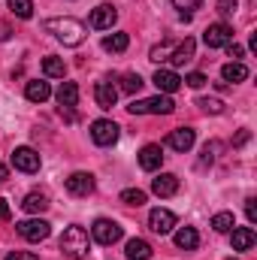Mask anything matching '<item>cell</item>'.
Returning <instances> with one entry per match:
<instances>
[{"label":"cell","mask_w":257,"mask_h":260,"mask_svg":"<svg viewBox=\"0 0 257 260\" xmlns=\"http://www.w3.org/2000/svg\"><path fill=\"white\" fill-rule=\"evenodd\" d=\"M94 100H97V106H100V109H112V106H115V100H118V88H115L109 79H103V82H97V85H94Z\"/></svg>","instance_id":"obj_14"},{"label":"cell","mask_w":257,"mask_h":260,"mask_svg":"<svg viewBox=\"0 0 257 260\" xmlns=\"http://www.w3.org/2000/svg\"><path fill=\"white\" fill-rule=\"evenodd\" d=\"M148 227H151V233L167 236V233L176 227V215H173L170 209H151V212H148Z\"/></svg>","instance_id":"obj_10"},{"label":"cell","mask_w":257,"mask_h":260,"mask_svg":"<svg viewBox=\"0 0 257 260\" xmlns=\"http://www.w3.org/2000/svg\"><path fill=\"white\" fill-rule=\"evenodd\" d=\"M230 260H236V257H230Z\"/></svg>","instance_id":"obj_42"},{"label":"cell","mask_w":257,"mask_h":260,"mask_svg":"<svg viewBox=\"0 0 257 260\" xmlns=\"http://www.w3.org/2000/svg\"><path fill=\"white\" fill-rule=\"evenodd\" d=\"M46 30L58 40V43H64V46H82L85 43V37H88V27L79 21V18H49L46 21Z\"/></svg>","instance_id":"obj_1"},{"label":"cell","mask_w":257,"mask_h":260,"mask_svg":"<svg viewBox=\"0 0 257 260\" xmlns=\"http://www.w3.org/2000/svg\"><path fill=\"white\" fill-rule=\"evenodd\" d=\"M173 6L182 12V18H191L194 9H200V6H203V0H173Z\"/></svg>","instance_id":"obj_30"},{"label":"cell","mask_w":257,"mask_h":260,"mask_svg":"<svg viewBox=\"0 0 257 260\" xmlns=\"http://www.w3.org/2000/svg\"><path fill=\"white\" fill-rule=\"evenodd\" d=\"M124 254L127 260H151V245L145 239H130L124 245Z\"/></svg>","instance_id":"obj_21"},{"label":"cell","mask_w":257,"mask_h":260,"mask_svg":"<svg viewBox=\"0 0 257 260\" xmlns=\"http://www.w3.org/2000/svg\"><path fill=\"white\" fill-rule=\"evenodd\" d=\"M194 139H197V133H194L191 127H176L170 136H167V145L173 148V151H191L194 148Z\"/></svg>","instance_id":"obj_12"},{"label":"cell","mask_w":257,"mask_h":260,"mask_svg":"<svg viewBox=\"0 0 257 260\" xmlns=\"http://www.w3.org/2000/svg\"><path fill=\"white\" fill-rule=\"evenodd\" d=\"M133 115H170L176 109V103L170 100V94H157V97H145V100H133L127 106Z\"/></svg>","instance_id":"obj_3"},{"label":"cell","mask_w":257,"mask_h":260,"mask_svg":"<svg viewBox=\"0 0 257 260\" xmlns=\"http://www.w3.org/2000/svg\"><path fill=\"white\" fill-rule=\"evenodd\" d=\"M9 34H12V30H9V24H3V21H0V43H3V40H9Z\"/></svg>","instance_id":"obj_40"},{"label":"cell","mask_w":257,"mask_h":260,"mask_svg":"<svg viewBox=\"0 0 257 260\" xmlns=\"http://www.w3.org/2000/svg\"><path fill=\"white\" fill-rule=\"evenodd\" d=\"M43 73H46V79H64L67 64L61 58H46V61H43Z\"/></svg>","instance_id":"obj_25"},{"label":"cell","mask_w":257,"mask_h":260,"mask_svg":"<svg viewBox=\"0 0 257 260\" xmlns=\"http://www.w3.org/2000/svg\"><path fill=\"white\" fill-rule=\"evenodd\" d=\"M203 43H206L209 49H224L227 43H233V27L224 24V21H215V24H209V27L203 30Z\"/></svg>","instance_id":"obj_7"},{"label":"cell","mask_w":257,"mask_h":260,"mask_svg":"<svg viewBox=\"0 0 257 260\" xmlns=\"http://www.w3.org/2000/svg\"><path fill=\"white\" fill-rule=\"evenodd\" d=\"M227 55H230L233 61H239V58H242V46H236V43H227Z\"/></svg>","instance_id":"obj_37"},{"label":"cell","mask_w":257,"mask_h":260,"mask_svg":"<svg viewBox=\"0 0 257 260\" xmlns=\"http://www.w3.org/2000/svg\"><path fill=\"white\" fill-rule=\"evenodd\" d=\"M160 164H164V148L160 145H145L142 151H139V167L145 170V173H157L160 170Z\"/></svg>","instance_id":"obj_15"},{"label":"cell","mask_w":257,"mask_h":260,"mask_svg":"<svg viewBox=\"0 0 257 260\" xmlns=\"http://www.w3.org/2000/svg\"><path fill=\"white\" fill-rule=\"evenodd\" d=\"M121 227H118V221H112V218H97L94 221V227H91V236L100 242V245H115L118 239H121Z\"/></svg>","instance_id":"obj_5"},{"label":"cell","mask_w":257,"mask_h":260,"mask_svg":"<svg viewBox=\"0 0 257 260\" xmlns=\"http://www.w3.org/2000/svg\"><path fill=\"white\" fill-rule=\"evenodd\" d=\"M118 133H121V127L115 124V121H109V118H97L94 124H91V139L97 142V145H115L118 142Z\"/></svg>","instance_id":"obj_6"},{"label":"cell","mask_w":257,"mask_h":260,"mask_svg":"<svg viewBox=\"0 0 257 260\" xmlns=\"http://www.w3.org/2000/svg\"><path fill=\"white\" fill-rule=\"evenodd\" d=\"M215 6H218L221 15H233V12H236V0H218Z\"/></svg>","instance_id":"obj_34"},{"label":"cell","mask_w":257,"mask_h":260,"mask_svg":"<svg viewBox=\"0 0 257 260\" xmlns=\"http://www.w3.org/2000/svg\"><path fill=\"white\" fill-rule=\"evenodd\" d=\"M6 260H40L37 254H30V251H9Z\"/></svg>","instance_id":"obj_36"},{"label":"cell","mask_w":257,"mask_h":260,"mask_svg":"<svg viewBox=\"0 0 257 260\" xmlns=\"http://www.w3.org/2000/svg\"><path fill=\"white\" fill-rule=\"evenodd\" d=\"M67 194H73V197L94 194V176H91V173H73V176L67 179Z\"/></svg>","instance_id":"obj_11"},{"label":"cell","mask_w":257,"mask_h":260,"mask_svg":"<svg viewBox=\"0 0 257 260\" xmlns=\"http://www.w3.org/2000/svg\"><path fill=\"white\" fill-rule=\"evenodd\" d=\"M40 154L30 148V145H21V148H15L12 151V167L18 170V173H37L40 170Z\"/></svg>","instance_id":"obj_9"},{"label":"cell","mask_w":257,"mask_h":260,"mask_svg":"<svg viewBox=\"0 0 257 260\" xmlns=\"http://www.w3.org/2000/svg\"><path fill=\"white\" fill-rule=\"evenodd\" d=\"M61 251H64L67 257H73V260L88 257V251H91V242H88V230H85V227H79V224L67 227L64 236H61Z\"/></svg>","instance_id":"obj_2"},{"label":"cell","mask_w":257,"mask_h":260,"mask_svg":"<svg viewBox=\"0 0 257 260\" xmlns=\"http://www.w3.org/2000/svg\"><path fill=\"white\" fill-rule=\"evenodd\" d=\"M151 191L157 197H173L179 191V176H173V173H160L154 182H151Z\"/></svg>","instance_id":"obj_18"},{"label":"cell","mask_w":257,"mask_h":260,"mask_svg":"<svg viewBox=\"0 0 257 260\" xmlns=\"http://www.w3.org/2000/svg\"><path fill=\"white\" fill-rule=\"evenodd\" d=\"M9 218H12V212H9V203L0 197V221H9Z\"/></svg>","instance_id":"obj_39"},{"label":"cell","mask_w":257,"mask_h":260,"mask_svg":"<svg viewBox=\"0 0 257 260\" xmlns=\"http://www.w3.org/2000/svg\"><path fill=\"white\" fill-rule=\"evenodd\" d=\"M221 79L224 82H245L248 79V67L239 64V61H230V64L221 67Z\"/></svg>","instance_id":"obj_24"},{"label":"cell","mask_w":257,"mask_h":260,"mask_svg":"<svg viewBox=\"0 0 257 260\" xmlns=\"http://www.w3.org/2000/svg\"><path fill=\"white\" fill-rule=\"evenodd\" d=\"M230 233H233V236H230L233 251H248V248H254L257 245V233L251 230V227H233Z\"/></svg>","instance_id":"obj_16"},{"label":"cell","mask_w":257,"mask_h":260,"mask_svg":"<svg viewBox=\"0 0 257 260\" xmlns=\"http://www.w3.org/2000/svg\"><path fill=\"white\" fill-rule=\"evenodd\" d=\"M21 209H24V212H30V215H40V212H46V209H49V197L40 194V191H30V194L24 197Z\"/></svg>","instance_id":"obj_23"},{"label":"cell","mask_w":257,"mask_h":260,"mask_svg":"<svg viewBox=\"0 0 257 260\" xmlns=\"http://www.w3.org/2000/svg\"><path fill=\"white\" fill-rule=\"evenodd\" d=\"M182 82H185L188 88H203V85H206L209 79H206V73H188V76H185Z\"/></svg>","instance_id":"obj_33"},{"label":"cell","mask_w":257,"mask_h":260,"mask_svg":"<svg viewBox=\"0 0 257 260\" xmlns=\"http://www.w3.org/2000/svg\"><path fill=\"white\" fill-rule=\"evenodd\" d=\"M6 176H9V170H6V164L0 160V182H6Z\"/></svg>","instance_id":"obj_41"},{"label":"cell","mask_w":257,"mask_h":260,"mask_svg":"<svg viewBox=\"0 0 257 260\" xmlns=\"http://www.w3.org/2000/svg\"><path fill=\"white\" fill-rule=\"evenodd\" d=\"M127 46H130V37H127V34H112V37H103V49H106V52H115V55H118V52H124Z\"/></svg>","instance_id":"obj_26"},{"label":"cell","mask_w":257,"mask_h":260,"mask_svg":"<svg viewBox=\"0 0 257 260\" xmlns=\"http://www.w3.org/2000/svg\"><path fill=\"white\" fill-rule=\"evenodd\" d=\"M142 85H145V82H142L139 73H124V76H121V91H124V94H139Z\"/></svg>","instance_id":"obj_28"},{"label":"cell","mask_w":257,"mask_h":260,"mask_svg":"<svg viewBox=\"0 0 257 260\" xmlns=\"http://www.w3.org/2000/svg\"><path fill=\"white\" fill-rule=\"evenodd\" d=\"M197 106H200L203 112H212V115L224 112V103H221V100H215V97H200V100H197Z\"/></svg>","instance_id":"obj_31"},{"label":"cell","mask_w":257,"mask_h":260,"mask_svg":"<svg viewBox=\"0 0 257 260\" xmlns=\"http://www.w3.org/2000/svg\"><path fill=\"white\" fill-rule=\"evenodd\" d=\"M176 248H182V251H194L197 245H200V233H197V227H182V230H176Z\"/></svg>","instance_id":"obj_20"},{"label":"cell","mask_w":257,"mask_h":260,"mask_svg":"<svg viewBox=\"0 0 257 260\" xmlns=\"http://www.w3.org/2000/svg\"><path fill=\"white\" fill-rule=\"evenodd\" d=\"M121 203H127V206H142V203H145V191L127 188V191H121Z\"/></svg>","instance_id":"obj_32"},{"label":"cell","mask_w":257,"mask_h":260,"mask_svg":"<svg viewBox=\"0 0 257 260\" xmlns=\"http://www.w3.org/2000/svg\"><path fill=\"white\" fill-rule=\"evenodd\" d=\"M151 82L157 85V91H160V94H176V91L182 88V76H179L176 70H157Z\"/></svg>","instance_id":"obj_13"},{"label":"cell","mask_w":257,"mask_h":260,"mask_svg":"<svg viewBox=\"0 0 257 260\" xmlns=\"http://www.w3.org/2000/svg\"><path fill=\"white\" fill-rule=\"evenodd\" d=\"M58 103H61V109H73L76 103H79V88H76V82H64L61 88H58Z\"/></svg>","instance_id":"obj_22"},{"label":"cell","mask_w":257,"mask_h":260,"mask_svg":"<svg viewBox=\"0 0 257 260\" xmlns=\"http://www.w3.org/2000/svg\"><path fill=\"white\" fill-rule=\"evenodd\" d=\"M24 97H27L30 103H46V100L52 97V88H49V82H40V79H34V82H27V88H24Z\"/></svg>","instance_id":"obj_19"},{"label":"cell","mask_w":257,"mask_h":260,"mask_svg":"<svg viewBox=\"0 0 257 260\" xmlns=\"http://www.w3.org/2000/svg\"><path fill=\"white\" fill-rule=\"evenodd\" d=\"M15 230H18V236H21V239H27V242H43V239H49L52 224H49V221H43V218H27V221L15 224Z\"/></svg>","instance_id":"obj_4"},{"label":"cell","mask_w":257,"mask_h":260,"mask_svg":"<svg viewBox=\"0 0 257 260\" xmlns=\"http://www.w3.org/2000/svg\"><path fill=\"white\" fill-rule=\"evenodd\" d=\"M9 9L15 18H30L34 15V0H9Z\"/></svg>","instance_id":"obj_29"},{"label":"cell","mask_w":257,"mask_h":260,"mask_svg":"<svg viewBox=\"0 0 257 260\" xmlns=\"http://www.w3.org/2000/svg\"><path fill=\"white\" fill-rule=\"evenodd\" d=\"M115 21H118V9H115L112 3H100V6L91 9V15H88V24H91L94 30H109Z\"/></svg>","instance_id":"obj_8"},{"label":"cell","mask_w":257,"mask_h":260,"mask_svg":"<svg viewBox=\"0 0 257 260\" xmlns=\"http://www.w3.org/2000/svg\"><path fill=\"white\" fill-rule=\"evenodd\" d=\"M233 227H236L233 212H218V215L212 218V230H215V233H230Z\"/></svg>","instance_id":"obj_27"},{"label":"cell","mask_w":257,"mask_h":260,"mask_svg":"<svg viewBox=\"0 0 257 260\" xmlns=\"http://www.w3.org/2000/svg\"><path fill=\"white\" fill-rule=\"evenodd\" d=\"M194 52H197V43H194L191 37H185L176 49H173V55H170V64L173 67H185L188 61H194Z\"/></svg>","instance_id":"obj_17"},{"label":"cell","mask_w":257,"mask_h":260,"mask_svg":"<svg viewBox=\"0 0 257 260\" xmlns=\"http://www.w3.org/2000/svg\"><path fill=\"white\" fill-rule=\"evenodd\" d=\"M248 139H251V133H248V130H239V133H236V139H233V145H236V148H242Z\"/></svg>","instance_id":"obj_38"},{"label":"cell","mask_w":257,"mask_h":260,"mask_svg":"<svg viewBox=\"0 0 257 260\" xmlns=\"http://www.w3.org/2000/svg\"><path fill=\"white\" fill-rule=\"evenodd\" d=\"M245 215H248V221H251V224H257V200H254V197H248V200H245Z\"/></svg>","instance_id":"obj_35"}]
</instances>
